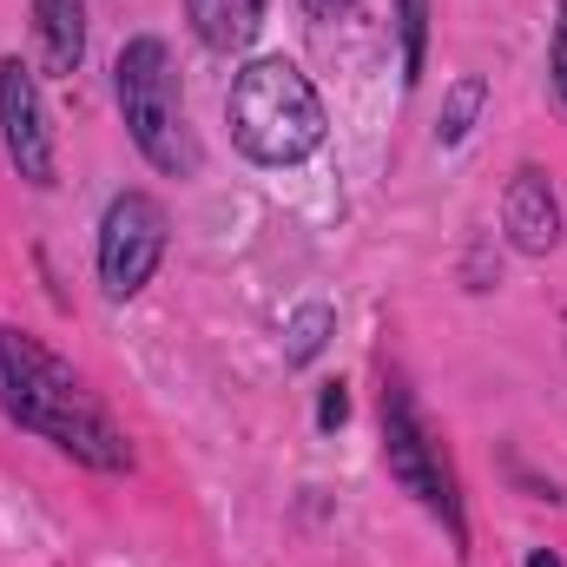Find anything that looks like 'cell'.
Segmentation results:
<instances>
[{
	"label": "cell",
	"instance_id": "obj_1",
	"mask_svg": "<svg viewBox=\"0 0 567 567\" xmlns=\"http://www.w3.org/2000/svg\"><path fill=\"white\" fill-rule=\"evenodd\" d=\"M0 410L7 423L47 435L53 449H66L86 468H133V442L113 423V410L86 390V377L73 363H60L40 337L27 330H0Z\"/></svg>",
	"mask_w": 567,
	"mask_h": 567
},
{
	"label": "cell",
	"instance_id": "obj_2",
	"mask_svg": "<svg viewBox=\"0 0 567 567\" xmlns=\"http://www.w3.org/2000/svg\"><path fill=\"white\" fill-rule=\"evenodd\" d=\"M231 140L258 165H303L323 145V100L290 60H251L225 100Z\"/></svg>",
	"mask_w": 567,
	"mask_h": 567
},
{
	"label": "cell",
	"instance_id": "obj_3",
	"mask_svg": "<svg viewBox=\"0 0 567 567\" xmlns=\"http://www.w3.org/2000/svg\"><path fill=\"white\" fill-rule=\"evenodd\" d=\"M120 106H126L133 145L158 172H172V178L198 172V140L185 126V100H178V73H172L165 40H133L120 53Z\"/></svg>",
	"mask_w": 567,
	"mask_h": 567
},
{
	"label": "cell",
	"instance_id": "obj_4",
	"mask_svg": "<svg viewBox=\"0 0 567 567\" xmlns=\"http://www.w3.org/2000/svg\"><path fill=\"white\" fill-rule=\"evenodd\" d=\"M383 462H390V475L423 502L429 515L455 535V548H468V522H462L455 475H449L442 449L429 442V429L416 423V403H410V390H403V383H390V390H383Z\"/></svg>",
	"mask_w": 567,
	"mask_h": 567
},
{
	"label": "cell",
	"instance_id": "obj_5",
	"mask_svg": "<svg viewBox=\"0 0 567 567\" xmlns=\"http://www.w3.org/2000/svg\"><path fill=\"white\" fill-rule=\"evenodd\" d=\"M165 258V205L152 192H120L100 218V284L113 297H140Z\"/></svg>",
	"mask_w": 567,
	"mask_h": 567
},
{
	"label": "cell",
	"instance_id": "obj_6",
	"mask_svg": "<svg viewBox=\"0 0 567 567\" xmlns=\"http://www.w3.org/2000/svg\"><path fill=\"white\" fill-rule=\"evenodd\" d=\"M0 133H7V158L20 165L27 185H53V133H47V106L40 86L20 60L0 66Z\"/></svg>",
	"mask_w": 567,
	"mask_h": 567
},
{
	"label": "cell",
	"instance_id": "obj_7",
	"mask_svg": "<svg viewBox=\"0 0 567 567\" xmlns=\"http://www.w3.org/2000/svg\"><path fill=\"white\" fill-rule=\"evenodd\" d=\"M502 225H508L515 251H528V258H548V251L561 245V198H555L548 172L522 165V172L508 178V198H502Z\"/></svg>",
	"mask_w": 567,
	"mask_h": 567
},
{
	"label": "cell",
	"instance_id": "obj_8",
	"mask_svg": "<svg viewBox=\"0 0 567 567\" xmlns=\"http://www.w3.org/2000/svg\"><path fill=\"white\" fill-rule=\"evenodd\" d=\"M265 7L271 0H185L192 13V33L212 47V53H245L265 27Z\"/></svg>",
	"mask_w": 567,
	"mask_h": 567
},
{
	"label": "cell",
	"instance_id": "obj_9",
	"mask_svg": "<svg viewBox=\"0 0 567 567\" xmlns=\"http://www.w3.org/2000/svg\"><path fill=\"white\" fill-rule=\"evenodd\" d=\"M33 20H40L47 66L53 73H73L80 53H86V0H33Z\"/></svg>",
	"mask_w": 567,
	"mask_h": 567
},
{
	"label": "cell",
	"instance_id": "obj_10",
	"mask_svg": "<svg viewBox=\"0 0 567 567\" xmlns=\"http://www.w3.org/2000/svg\"><path fill=\"white\" fill-rule=\"evenodd\" d=\"M482 100H488V86H482L475 73H462V80L449 86V100H442V120H435V140H442V145H462V140H468V126H475V113H482Z\"/></svg>",
	"mask_w": 567,
	"mask_h": 567
},
{
	"label": "cell",
	"instance_id": "obj_11",
	"mask_svg": "<svg viewBox=\"0 0 567 567\" xmlns=\"http://www.w3.org/2000/svg\"><path fill=\"white\" fill-rule=\"evenodd\" d=\"M337 330V317H330V303H303L297 317H290V343H284V363H310L317 350H323V337Z\"/></svg>",
	"mask_w": 567,
	"mask_h": 567
},
{
	"label": "cell",
	"instance_id": "obj_12",
	"mask_svg": "<svg viewBox=\"0 0 567 567\" xmlns=\"http://www.w3.org/2000/svg\"><path fill=\"white\" fill-rule=\"evenodd\" d=\"M423 47H429V0H403V80L423 73Z\"/></svg>",
	"mask_w": 567,
	"mask_h": 567
},
{
	"label": "cell",
	"instance_id": "obj_13",
	"mask_svg": "<svg viewBox=\"0 0 567 567\" xmlns=\"http://www.w3.org/2000/svg\"><path fill=\"white\" fill-rule=\"evenodd\" d=\"M343 416H350V396H343V383H330V390H323V403H317V423L337 429Z\"/></svg>",
	"mask_w": 567,
	"mask_h": 567
},
{
	"label": "cell",
	"instance_id": "obj_14",
	"mask_svg": "<svg viewBox=\"0 0 567 567\" xmlns=\"http://www.w3.org/2000/svg\"><path fill=\"white\" fill-rule=\"evenodd\" d=\"M555 86L567 100V0H561V20H555Z\"/></svg>",
	"mask_w": 567,
	"mask_h": 567
},
{
	"label": "cell",
	"instance_id": "obj_15",
	"mask_svg": "<svg viewBox=\"0 0 567 567\" xmlns=\"http://www.w3.org/2000/svg\"><path fill=\"white\" fill-rule=\"evenodd\" d=\"M303 7H310V13H317V20H337V13H350V7H357V0H303Z\"/></svg>",
	"mask_w": 567,
	"mask_h": 567
},
{
	"label": "cell",
	"instance_id": "obj_16",
	"mask_svg": "<svg viewBox=\"0 0 567 567\" xmlns=\"http://www.w3.org/2000/svg\"><path fill=\"white\" fill-rule=\"evenodd\" d=\"M528 567H561V561H555V555H535V561H528Z\"/></svg>",
	"mask_w": 567,
	"mask_h": 567
}]
</instances>
